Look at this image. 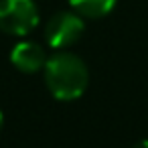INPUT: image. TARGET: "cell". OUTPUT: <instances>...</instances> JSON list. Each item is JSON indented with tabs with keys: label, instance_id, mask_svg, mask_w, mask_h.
Instances as JSON below:
<instances>
[{
	"label": "cell",
	"instance_id": "cell-6",
	"mask_svg": "<svg viewBox=\"0 0 148 148\" xmlns=\"http://www.w3.org/2000/svg\"><path fill=\"white\" fill-rule=\"evenodd\" d=\"M132 148H148V140H140V142H136Z\"/></svg>",
	"mask_w": 148,
	"mask_h": 148
},
{
	"label": "cell",
	"instance_id": "cell-1",
	"mask_svg": "<svg viewBox=\"0 0 148 148\" xmlns=\"http://www.w3.org/2000/svg\"><path fill=\"white\" fill-rule=\"evenodd\" d=\"M45 83L55 99L71 101L83 95L89 83L87 65L73 53L59 51L45 63Z\"/></svg>",
	"mask_w": 148,
	"mask_h": 148
},
{
	"label": "cell",
	"instance_id": "cell-3",
	"mask_svg": "<svg viewBox=\"0 0 148 148\" xmlns=\"http://www.w3.org/2000/svg\"><path fill=\"white\" fill-rule=\"evenodd\" d=\"M83 16H79L75 10H63L57 12L49 18L47 27H45V39L53 49H67L73 43L79 41V37L83 35Z\"/></svg>",
	"mask_w": 148,
	"mask_h": 148
},
{
	"label": "cell",
	"instance_id": "cell-4",
	"mask_svg": "<svg viewBox=\"0 0 148 148\" xmlns=\"http://www.w3.org/2000/svg\"><path fill=\"white\" fill-rule=\"evenodd\" d=\"M47 53L45 49L35 43V41H21L18 45L12 47L10 51V61L12 65L23 71V73H35V71H41L47 63Z\"/></svg>",
	"mask_w": 148,
	"mask_h": 148
},
{
	"label": "cell",
	"instance_id": "cell-7",
	"mask_svg": "<svg viewBox=\"0 0 148 148\" xmlns=\"http://www.w3.org/2000/svg\"><path fill=\"white\" fill-rule=\"evenodd\" d=\"M2 126H4V116H2V112H0V130H2Z\"/></svg>",
	"mask_w": 148,
	"mask_h": 148
},
{
	"label": "cell",
	"instance_id": "cell-2",
	"mask_svg": "<svg viewBox=\"0 0 148 148\" xmlns=\"http://www.w3.org/2000/svg\"><path fill=\"white\" fill-rule=\"evenodd\" d=\"M39 25V8L33 0H0V31L14 37L29 35Z\"/></svg>",
	"mask_w": 148,
	"mask_h": 148
},
{
	"label": "cell",
	"instance_id": "cell-5",
	"mask_svg": "<svg viewBox=\"0 0 148 148\" xmlns=\"http://www.w3.org/2000/svg\"><path fill=\"white\" fill-rule=\"evenodd\" d=\"M69 4L83 18H101L112 12L116 0H69Z\"/></svg>",
	"mask_w": 148,
	"mask_h": 148
}]
</instances>
